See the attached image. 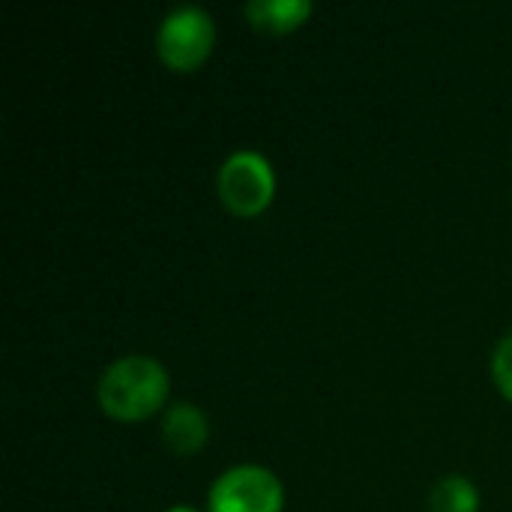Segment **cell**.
I'll list each match as a JSON object with an SVG mask.
<instances>
[{
  "instance_id": "cell-1",
  "label": "cell",
  "mask_w": 512,
  "mask_h": 512,
  "mask_svg": "<svg viewBox=\"0 0 512 512\" xmlns=\"http://www.w3.org/2000/svg\"><path fill=\"white\" fill-rule=\"evenodd\" d=\"M168 390V369L156 357L126 354L102 372L96 384V402L108 417L135 423L156 414L165 405Z\"/></svg>"
},
{
  "instance_id": "cell-2",
  "label": "cell",
  "mask_w": 512,
  "mask_h": 512,
  "mask_svg": "<svg viewBox=\"0 0 512 512\" xmlns=\"http://www.w3.org/2000/svg\"><path fill=\"white\" fill-rule=\"evenodd\" d=\"M216 42V24L210 12L198 3L174 6L156 30V54L174 72L198 69Z\"/></svg>"
},
{
  "instance_id": "cell-3",
  "label": "cell",
  "mask_w": 512,
  "mask_h": 512,
  "mask_svg": "<svg viewBox=\"0 0 512 512\" xmlns=\"http://www.w3.org/2000/svg\"><path fill=\"white\" fill-rule=\"evenodd\" d=\"M216 195L237 216H258L276 195V171L258 150H234L216 171Z\"/></svg>"
},
{
  "instance_id": "cell-4",
  "label": "cell",
  "mask_w": 512,
  "mask_h": 512,
  "mask_svg": "<svg viewBox=\"0 0 512 512\" xmlns=\"http://www.w3.org/2000/svg\"><path fill=\"white\" fill-rule=\"evenodd\" d=\"M282 480L264 465H234L216 477L207 495L210 512H282Z\"/></svg>"
},
{
  "instance_id": "cell-5",
  "label": "cell",
  "mask_w": 512,
  "mask_h": 512,
  "mask_svg": "<svg viewBox=\"0 0 512 512\" xmlns=\"http://www.w3.org/2000/svg\"><path fill=\"white\" fill-rule=\"evenodd\" d=\"M207 435H210V423L198 405L174 402L162 414V444L174 456H195L207 444Z\"/></svg>"
},
{
  "instance_id": "cell-6",
  "label": "cell",
  "mask_w": 512,
  "mask_h": 512,
  "mask_svg": "<svg viewBox=\"0 0 512 512\" xmlns=\"http://www.w3.org/2000/svg\"><path fill=\"white\" fill-rule=\"evenodd\" d=\"M309 0H249L243 6V15L252 21L255 30L264 33H288L297 30L312 15Z\"/></svg>"
},
{
  "instance_id": "cell-7",
  "label": "cell",
  "mask_w": 512,
  "mask_h": 512,
  "mask_svg": "<svg viewBox=\"0 0 512 512\" xmlns=\"http://www.w3.org/2000/svg\"><path fill=\"white\" fill-rule=\"evenodd\" d=\"M429 512H480V489L462 474H447L429 492Z\"/></svg>"
},
{
  "instance_id": "cell-8",
  "label": "cell",
  "mask_w": 512,
  "mask_h": 512,
  "mask_svg": "<svg viewBox=\"0 0 512 512\" xmlns=\"http://www.w3.org/2000/svg\"><path fill=\"white\" fill-rule=\"evenodd\" d=\"M492 378H495L501 396L512 402V333L504 336L495 345V354H492Z\"/></svg>"
},
{
  "instance_id": "cell-9",
  "label": "cell",
  "mask_w": 512,
  "mask_h": 512,
  "mask_svg": "<svg viewBox=\"0 0 512 512\" xmlns=\"http://www.w3.org/2000/svg\"><path fill=\"white\" fill-rule=\"evenodd\" d=\"M165 512H198V510H192V507H186V504H177V507H168Z\"/></svg>"
}]
</instances>
